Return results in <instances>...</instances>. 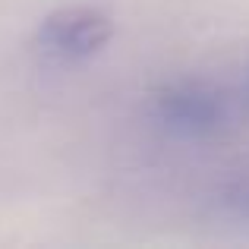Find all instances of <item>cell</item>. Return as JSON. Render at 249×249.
Instances as JSON below:
<instances>
[{
  "mask_svg": "<svg viewBox=\"0 0 249 249\" xmlns=\"http://www.w3.org/2000/svg\"><path fill=\"white\" fill-rule=\"evenodd\" d=\"M114 35L107 13L95 6H60L48 13L35 32V51L51 63H82L95 57Z\"/></svg>",
  "mask_w": 249,
  "mask_h": 249,
  "instance_id": "obj_2",
  "label": "cell"
},
{
  "mask_svg": "<svg viewBox=\"0 0 249 249\" xmlns=\"http://www.w3.org/2000/svg\"><path fill=\"white\" fill-rule=\"evenodd\" d=\"M231 89H233V98H237L240 117H249V67L240 73L237 82H231Z\"/></svg>",
  "mask_w": 249,
  "mask_h": 249,
  "instance_id": "obj_4",
  "label": "cell"
},
{
  "mask_svg": "<svg viewBox=\"0 0 249 249\" xmlns=\"http://www.w3.org/2000/svg\"><path fill=\"white\" fill-rule=\"evenodd\" d=\"M152 117L177 139H212L237 120L240 107L227 82L208 76H180L155 89Z\"/></svg>",
  "mask_w": 249,
  "mask_h": 249,
  "instance_id": "obj_1",
  "label": "cell"
},
{
  "mask_svg": "<svg viewBox=\"0 0 249 249\" xmlns=\"http://www.w3.org/2000/svg\"><path fill=\"white\" fill-rule=\"evenodd\" d=\"M212 214L231 227H249V174L231 177L218 183V189L208 199Z\"/></svg>",
  "mask_w": 249,
  "mask_h": 249,
  "instance_id": "obj_3",
  "label": "cell"
}]
</instances>
